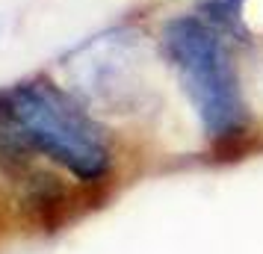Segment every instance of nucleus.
I'll return each mask as SVG.
<instances>
[{
  "label": "nucleus",
  "instance_id": "obj_3",
  "mask_svg": "<svg viewBox=\"0 0 263 254\" xmlns=\"http://www.w3.org/2000/svg\"><path fill=\"white\" fill-rule=\"evenodd\" d=\"M242 6H246V0H204L198 12L216 30L242 33Z\"/></svg>",
  "mask_w": 263,
  "mask_h": 254
},
{
  "label": "nucleus",
  "instance_id": "obj_1",
  "mask_svg": "<svg viewBox=\"0 0 263 254\" xmlns=\"http://www.w3.org/2000/svg\"><path fill=\"white\" fill-rule=\"evenodd\" d=\"M0 109L36 154L92 183L109 171V145L86 109L45 77L0 89Z\"/></svg>",
  "mask_w": 263,
  "mask_h": 254
},
{
  "label": "nucleus",
  "instance_id": "obj_2",
  "mask_svg": "<svg viewBox=\"0 0 263 254\" xmlns=\"http://www.w3.org/2000/svg\"><path fill=\"white\" fill-rule=\"evenodd\" d=\"M163 50L201 119L204 133L216 142L242 136L249 121L246 101L219 30L198 15L172 18L163 27Z\"/></svg>",
  "mask_w": 263,
  "mask_h": 254
}]
</instances>
